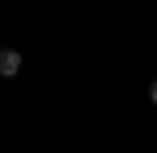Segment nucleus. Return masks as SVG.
<instances>
[{"mask_svg":"<svg viewBox=\"0 0 157 153\" xmlns=\"http://www.w3.org/2000/svg\"><path fill=\"white\" fill-rule=\"evenodd\" d=\"M17 71H21V54H17V50H0V75L13 79Z\"/></svg>","mask_w":157,"mask_h":153,"instance_id":"1","label":"nucleus"}]
</instances>
